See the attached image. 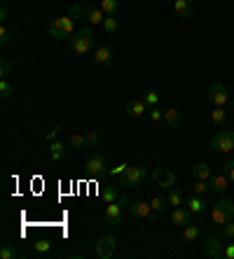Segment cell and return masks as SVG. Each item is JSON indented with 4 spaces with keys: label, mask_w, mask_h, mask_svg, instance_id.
<instances>
[{
    "label": "cell",
    "mask_w": 234,
    "mask_h": 259,
    "mask_svg": "<svg viewBox=\"0 0 234 259\" xmlns=\"http://www.w3.org/2000/svg\"><path fill=\"white\" fill-rule=\"evenodd\" d=\"M94 42H96V35H94V30L85 26V28H80L73 33V38H70V47L75 54H89L91 49H94Z\"/></svg>",
    "instance_id": "obj_1"
},
{
    "label": "cell",
    "mask_w": 234,
    "mask_h": 259,
    "mask_svg": "<svg viewBox=\"0 0 234 259\" xmlns=\"http://www.w3.org/2000/svg\"><path fill=\"white\" fill-rule=\"evenodd\" d=\"M234 220V203L230 199H220L218 203H213V208H211V222H213L215 227H223L227 222Z\"/></svg>",
    "instance_id": "obj_2"
},
{
    "label": "cell",
    "mask_w": 234,
    "mask_h": 259,
    "mask_svg": "<svg viewBox=\"0 0 234 259\" xmlns=\"http://www.w3.org/2000/svg\"><path fill=\"white\" fill-rule=\"evenodd\" d=\"M117 178H119V184H122V187H138V184L146 182L147 171L143 166H129L127 171L122 173V175H117Z\"/></svg>",
    "instance_id": "obj_3"
},
{
    "label": "cell",
    "mask_w": 234,
    "mask_h": 259,
    "mask_svg": "<svg viewBox=\"0 0 234 259\" xmlns=\"http://www.w3.org/2000/svg\"><path fill=\"white\" fill-rule=\"evenodd\" d=\"M206 98H208V103L215 107H225L227 105V101H230V94H227V86L223 82H213V84L208 86V91H206Z\"/></svg>",
    "instance_id": "obj_4"
},
{
    "label": "cell",
    "mask_w": 234,
    "mask_h": 259,
    "mask_svg": "<svg viewBox=\"0 0 234 259\" xmlns=\"http://www.w3.org/2000/svg\"><path fill=\"white\" fill-rule=\"evenodd\" d=\"M211 150L213 152H234V131H220L211 138Z\"/></svg>",
    "instance_id": "obj_5"
},
{
    "label": "cell",
    "mask_w": 234,
    "mask_h": 259,
    "mask_svg": "<svg viewBox=\"0 0 234 259\" xmlns=\"http://www.w3.org/2000/svg\"><path fill=\"white\" fill-rule=\"evenodd\" d=\"M87 173L89 175H94V178H98V175H106L108 173V161L103 154H91L87 159Z\"/></svg>",
    "instance_id": "obj_6"
},
{
    "label": "cell",
    "mask_w": 234,
    "mask_h": 259,
    "mask_svg": "<svg viewBox=\"0 0 234 259\" xmlns=\"http://www.w3.org/2000/svg\"><path fill=\"white\" fill-rule=\"evenodd\" d=\"M129 212H131V217H136V220H155V212H152V206L146 201H131L129 206Z\"/></svg>",
    "instance_id": "obj_7"
},
{
    "label": "cell",
    "mask_w": 234,
    "mask_h": 259,
    "mask_svg": "<svg viewBox=\"0 0 234 259\" xmlns=\"http://www.w3.org/2000/svg\"><path fill=\"white\" fill-rule=\"evenodd\" d=\"M152 180H155L159 187L171 189V187L176 184V173L169 171V168H155V171H152Z\"/></svg>",
    "instance_id": "obj_8"
},
{
    "label": "cell",
    "mask_w": 234,
    "mask_h": 259,
    "mask_svg": "<svg viewBox=\"0 0 234 259\" xmlns=\"http://www.w3.org/2000/svg\"><path fill=\"white\" fill-rule=\"evenodd\" d=\"M96 255L101 259H110L115 255V238L113 236H101L96 243Z\"/></svg>",
    "instance_id": "obj_9"
},
{
    "label": "cell",
    "mask_w": 234,
    "mask_h": 259,
    "mask_svg": "<svg viewBox=\"0 0 234 259\" xmlns=\"http://www.w3.org/2000/svg\"><path fill=\"white\" fill-rule=\"evenodd\" d=\"M171 222H174L176 229H183V227H187V224L192 222V212H190V208H183V206L174 208V212H171Z\"/></svg>",
    "instance_id": "obj_10"
},
{
    "label": "cell",
    "mask_w": 234,
    "mask_h": 259,
    "mask_svg": "<svg viewBox=\"0 0 234 259\" xmlns=\"http://www.w3.org/2000/svg\"><path fill=\"white\" fill-rule=\"evenodd\" d=\"M103 217L108 220V224H113V227H119L122 224V206L119 203H108L106 212H103Z\"/></svg>",
    "instance_id": "obj_11"
},
{
    "label": "cell",
    "mask_w": 234,
    "mask_h": 259,
    "mask_svg": "<svg viewBox=\"0 0 234 259\" xmlns=\"http://www.w3.org/2000/svg\"><path fill=\"white\" fill-rule=\"evenodd\" d=\"M206 257L211 259H225V243H220V238H208L206 243Z\"/></svg>",
    "instance_id": "obj_12"
},
{
    "label": "cell",
    "mask_w": 234,
    "mask_h": 259,
    "mask_svg": "<svg viewBox=\"0 0 234 259\" xmlns=\"http://www.w3.org/2000/svg\"><path fill=\"white\" fill-rule=\"evenodd\" d=\"M174 12L180 19H190L195 12V2L192 0H174Z\"/></svg>",
    "instance_id": "obj_13"
},
{
    "label": "cell",
    "mask_w": 234,
    "mask_h": 259,
    "mask_svg": "<svg viewBox=\"0 0 234 259\" xmlns=\"http://www.w3.org/2000/svg\"><path fill=\"white\" fill-rule=\"evenodd\" d=\"M230 178L225 175V173H220V175H211V189L213 192H218V194H223V192H227L230 189Z\"/></svg>",
    "instance_id": "obj_14"
},
{
    "label": "cell",
    "mask_w": 234,
    "mask_h": 259,
    "mask_svg": "<svg viewBox=\"0 0 234 259\" xmlns=\"http://www.w3.org/2000/svg\"><path fill=\"white\" fill-rule=\"evenodd\" d=\"M113 58H115V54H113L110 47H98L96 52H94V61H96L98 66H110Z\"/></svg>",
    "instance_id": "obj_15"
},
{
    "label": "cell",
    "mask_w": 234,
    "mask_h": 259,
    "mask_svg": "<svg viewBox=\"0 0 234 259\" xmlns=\"http://www.w3.org/2000/svg\"><path fill=\"white\" fill-rule=\"evenodd\" d=\"M66 147H68V143H61V140H54L52 143V147H49V161H61L63 156H66Z\"/></svg>",
    "instance_id": "obj_16"
},
{
    "label": "cell",
    "mask_w": 234,
    "mask_h": 259,
    "mask_svg": "<svg viewBox=\"0 0 234 259\" xmlns=\"http://www.w3.org/2000/svg\"><path fill=\"white\" fill-rule=\"evenodd\" d=\"M187 208H190V212H192V215H202V212L206 210V201H204V196L195 194L192 199H187Z\"/></svg>",
    "instance_id": "obj_17"
},
{
    "label": "cell",
    "mask_w": 234,
    "mask_h": 259,
    "mask_svg": "<svg viewBox=\"0 0 234 259\" xmlns=\"http://www.w3.org/2000/svg\"><path fill=\"white\" fill-rule=\"evenodd\" d=\"M106 17H108V14L101 10V7H89L85 19L89 21V26H96V24H103V21H106Z\"/></svg>",
    "instance_id": "obj_18"
},
{
    "label": "cell",
    "mask_w": 234,
    "mask_h": 259,
    "mask_svg": "<svg viewBox=\"0 0 234 259\" xmlns=\"http://www.w3.org/2000/svg\"><path fill=\"white\" fill-rule=\"evenodd\" d=\"M164 122L171 126V129H178L180 122H183V112H180V110H176V107H171V110H166V112H164Z\"/></svg>",
    "instance_id": "obj_19"
},
{
    "label": "cell",
    "mask_w": 234,
    "mask_h": 259,
    "mask_svg": "<svg viewBox=\"0 0 234 259\" xmlns=\"http://www.w3.org/2000/svg\"><path fill=\"white\" fill-rule=\"evenodd\" d=\"M127 112L131 117H141V115H146L147 112V103L141 98V101H129V105H127Z\"/></svg>",
    "instance_id": "obj_20"
},
{
    "label": "cell",
    "mask_w": 234,
    "mask_h": 259,
    "mask_svg": "<svg viewBox=\"0 0 234 259\" xmlns=\"http://www.w3.org/2000/svg\"><path fill=\"white\" fill-rule=\"evenodd\" d=\"M54 24H57L61 30H66L68 35H73L75 33V19L70 17V14H66V17H58V19H54Z\"/></svg>",
    "instance_id": "obj_21"
},
{
    "label": "cell",
    "mask_w": 234,
    "mask_h": 259,
    "mask_svg": "<svg viewBox=\"0 0 234 259\" xmlns=\"http://www.w3.org/2000/svg\"><path fill=\"white\" fill-rule=\"evenodd\" d=\"M192 175H195L197 180H211L213 171H211L206 163H195V166H192Z\"/></svg>",
    "instance_id": "obj_22"
},
{
    "label": "cell",
    "mask_w": 234,
    "mask_h": 259,
    "mask_svg": "<svg viewBox=\"0 0 234 259\" xmlns=\"http://www.w3.org/2000/svg\"><path fill=\"white\" fill-rule=\"evenodd\" d=\"M166 201H169V206H174V208H178V206H183V192H178L176 187H171V189H166Z\"/></svg>",
    "instance_id": "obj_23"
},
{
    "label": "cell",
    "mask_w": 234,
    "mask_h": 259,
    "mask_svg": "<svg viewBox=\"0 0 234 259\" xmlns=\"http://www.w3.org/2000/svg\"><path fill=\"white\" fill-rule=\"evenodd\" d=\"M199 233H202V229H199L197 224H192V222H190L187 227H183V238L185 240H197L199 238Z\"/></svg>",
    "instance_id": "obj_24"
},
{
    "label": "cell",
    "mask_w": 234,
    "mask_h": 259,
    "mask_svg": "<svg viewBox=\"0 0 234 259\" xmlns=\"http://www.w3.org/2000/svg\"><path fill=\"white\" fill-rule=\"evenodd\" d=\"M49 35H52V38L57 40V42H61V40H68V38H73V35H68V33H66V30H61L57 26V24H49Z\"/></svg>",
    "instance_id": "obj_25"
},
{
    "label": "cell",
    "mask_w": 234,
    "mask_h": 259,
    "mask_svg": "<svg viewBox=\"0 0 234 259\" xmlns=\"http://www.w3.org/2000/svg\"><path fill=\"white\" fill-rule=\"evenodd\" d=\"M68 147H73V150H82V147H87V138L82 133H73L68 140Z\"/></svg>",
    "instance_id": "obj_26"
},
{
    "label": "cell",
    "mask_w": 234,
    "mask_h": 259,
    "mask_svg": "<svg viewBox=\"0 0 234 259\" xmlns=\"http://www.w3.org/2000/svg\"><path fill=\"white\" fill-rule=\"evenodd\" d=\"M98 7L106 12V14H117V10H119V0H101Z\"/></svg>",
    "instance_id": "obj_27"
},
{
    "label": "cell",
    "mask_w": 234,
    "mask_h": 259,
    "mask_svg": "<svg viewBox=\"0 0 234 259\" xmlns=\"http://www.w3.org/2000/svg\"><path fill=\"white\" fill-rule=\"evenodd\" d=\"M101 26L106 28V33H117V30H119V21L115 19V14H108L106 21H103Z\"/></svg>",
    "instance_id": "obj_28"
},
{
    "label": "cell",
    "mask_w": 234,
    "mask_h": 259,
    "mask_svg": "<svg viewBox=\"0 0 234 259\" xmlns=\"http://www.w3.org/2000/svg\"><path fill=\"white\" fill-rule=\"evenodd\" d=\"M49 248H52V243H49L47 238H40L33 243V250L38 252V255H45V252H49Z\"/></svg>",
    "instance_id": "obj_29"
},
{
    "label": "cell",
    "mask_w": 234,
    "mask_h": 259,
    "mask_svg": "<svg viewBox=\"0 0 234 259\" xmlns=\"http://www.w3.org/2000/svg\"><path fill=\"white\" fill-rule=\"evenodd\" d=\"M12 91H14V86L7 82V77H2V79H0V96H2V98H10Z\"/></svg>",
    "instance_id": "obj_30"
},
{
    "label": "cell",
    "mask_w": 234,
    "mask_h": 259,
    "mask_svg": "<svg viewBox=\"0 0 234 259\" xmlns=\"http://www.w3.org/2000/svg\"><path fill=\"white\" fill-rule=\"evenodd\" d=\"M143 101L147 103V107H152V105H157V103H159V94H157L155 89H147L146 96H143Z\"/></svg>",
    "instance_id": "obj_31"
},
{
    "label": "cell",
    "mask_w": 234,
    "mask_h": 259,
    "mask_svg": "<svg viewBox=\"0 0 234 259\" xmlns=\"http://www.w3.org/2000/svg\"><path fill=\"white\" fill-rule=\"evenodd\" d=\"M220 236H223L225 240H232L234 238V222H227V224H223V227H220Z\"/></svg>",
    "instance_id": "obj_32"
},
{
    "label": "cell",
    "mask_w": 234,
    "mask_h": 259,
    "mask_svg": "<svg viewBox=\"0 0 234 259\" xmlns=\"http://www.w3.org/2000/svg\"><path fill=\"white\" fill-rule=\"evenodd\" d=\"M85 138H87L89 147H98V145H101V135H98V131H87Z\"/></svg>",
    "instance_id": "obj_33"
},
{
    "label": "cell",
    "mask_w": 234,
    "mask_h": 259,
    "mask_svg": "<svg viewBox=\"0 0 234 259\" xmlns=\"http://www.w3.org/2000/svg\"><path fill=\"white\" fill-rule=\"evenodd\" d=\"M101 196H103V201H106V203H115L117 199H119L115 187H108V189H103V194H101Z\"/></svg>",
    "instance_id": "obj_34"
},
{
    "label": "cell",
    "mask_w": 234,
    "mask_h": 259,
    "mask_svg": "<svg viewBox=\"0 0 234 259\" xmlns=\"http://www.w3.org/2000/svg\"><path fill=\"white\" fill-rule=\"evenodd\" d=\"M68 14L73 17V19H82V17H87V10H85L82 5H70Z\"/></svg>",
    "instance_id": "obj_35"
},
{
    "label": "cell",
    "mask_w": 234,
    "mask_h": 259,
    "mask_svg": "<svg viewBox=\"0 0 234 259\" xmlns=\"http://www.w3.org/2000/svg\"><path fill=\"white\" fill-rule=\"evenodd\" d=\"M150 206H152V212H159L164 206H169V201H166V196H155V199L150 201Z\"/></svg>",
    "instance_id": "obj_36"
},
{
    "label": "cell",
    "mask_w": 234,
    "mask_h": 259,
    "mask_svg": "<svg viewBox=\"0 0 234 259\" xmlns=\"http://www.w3.org/2000/svg\"><path fill=\"white\" fill-rule=\"evenodd\" d=\"M12 68L14 66H12L10 58H2V61H0V77H7L12 73Z\"/></svg>",
    "instance_id": "obj_37"
},
{
    "label": "cell",
    "mask_w": 234,
    "mask_h": 259,
    "mask_svg": "<svg viewBox=\"0 0 234 259\" xmlns=\"http://www.w3.org/2000/svg\"><path fill=\"white\" fill-rule=\"evenodd\" d=\"M147 115H150V119H152V122H162V119H164V112H162L157 105L147 107Z\"/></svg>",
    "instance_id": "obj_38"
},
{
    "label": "cell",
    "mask_w": 234,
    "mask_h": 259,
    "mask_svg": "<svg viewBox=\"0 0 234 259\" xmlns=\"http://www.w3.org/2000/svg\"><path fill=\"white\" fill-rule=\"evenodd\" d=\"M17 257V250L10 248V245H2L0 248V259H14Z\"/></svg>",
    "instance_id": "obj_39"
},
{
    "label": "cell",
    "mask_w": 234,
    "mask_h": 259,
    "mask_svg": "<svg viewBox=\"0 0 234 259\" xmlns=\"http://www.w3.org/2000/svg\"><path fill=\"white\" fill-rule=\"evenodd\" d=\"M223 173L230 178V182L234 184V159H230V161H225V166H223Z\"/></svg>",
    "instance_id": "obj_40"
},
{
    "label": "cell",
    "mask_w": 234,
    "mask_h": 259,
    "mask_svg": "<svg viewBox=\"0 0 234 259\" xmlns=\"http://www.w3.org/2000/svg\"><path fill=\"white\" fill-rule=\"evenodd\" d=\"M195 189V194H199V196H204L208 189H211V184H206V180H197V184L192 187Z\"/></svg>",
    "instance_id": "obj_41"
},
{
    "label": "cell",
    "mask_w": 234,
    "mask_h": 259,
    "mask_svg": "<svg viewBox=\"0 0 234 259\" xmlns=\"http://www.w3.org/2000/svg\"><path fill=\"white\" fill-rule=\"evenodd\" d=\"M225 117H227V115H225V107H215L213 112H211V119H213L215 124H220V122H225Z\"/></svg>",
    "instance_id": "obj_42"
},
{
    "label": "cell",
    "mask_w": 234,
    "mask_h": 259,
    "mask_svg": "<svg viewBox=\"0 0 234 259\" xmlns=\"http://www.w3.org/2000/svg\"><path fill=\"white\" fill-rule=\"evenodd\" d=\"M10 30L5 28V26H2V28H0V45H2V47H7V45H10Z\"/></svg>",
    "instance_id": "obj_43"
},
{
    "label": "cell",
    "mask_w": 234,
    "mask_h": 259,
    "mask_svg": "<svg viewBox=\"0 0 234 259\" xmlns=\"http://www.w3.org/2000/svg\"><path fill=\"white\" fill-rule=\"evenodd\" d=\"M127 168H129L127 163H117L115 168H110V175H122V173L127 171Z\"/></svg>",
    "instance_id": "obj_44"
},
{
    "label": "cell",
    "mask_w": 234,
    "mask_h": 259,
    "mask_svg": "<svg viewBox=\"0 0 234 259\" xmlns=\"http://www.w3.org/2000/svg\"><path fill=\"white\" fill-rule=\"evenodd\" d=\"M225 259H234V243H225Z\"/></svg>",
    "instance_id": "obj_45"
},
{
    "label": "cell",
    "mask_w": 234,
    "mask_h": 259,
    "mask_svg": "<svg viewBox=\"0 0 234 259\" xmlns=\"http://www.w3.org/2000/svg\"><path fill=\"white\" fill-rule=\"evenodd\" d=\"M58 131H61V124H57V126H54V129H52V131H49V133L45 135V140H47V143H52V138H57V135H58Z\"/></svg>",
    "instance_id": "obj_46"
},
{
    "label": "cell",
    "mask_w": 234,
    "mask_h": 259,
    "mask_svg": "<svg viewBox=\"0 0 234 259\" xmlns=\"http://www.w3.org/2000/svg\"><path fill=\"white\" fill-rule=\"evenodd\" d=\"M117 203H119V206H131V199H129V196H119Z\"/></svg>",
    "instance_id": "obj_47"
},
{
    "label": "cell",
    "mask_w": 234,
    "mask_h": 259,
    "mask_svg": "<svg viewBox=\"0 0 234 259\" xmlns=\"http://www.w3.org/2000/svg\"><path fill=\"white\" fill-rule=\"evenodd\" d=\"M7 14H10L7 7H0V21H2V24H5V19H7Z\"/></svg>",
    "instance_id": "obj_48"
}]
</instances>
